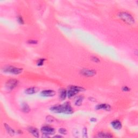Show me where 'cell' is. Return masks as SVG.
Listing matches in <instances>:
<instances>
[{
    "mask_svg": "<svg viewBox=\"0 0 138 138\" xmlns=\"http://www.w3.org/2000/svg\"><path fill=\"white\" fill-rule=\"evenodd\" d=\"M50 110L56 113H65L71 114L73 113V110L70 102H66L62 105H56L51 107Z\"/></svg>",
    "mask_w": 138,
    "mask_h": 138,
    "instance_id": "6da1fadb",
    "label": "cell"
},
{
    "mask_svg": "<svg viewBox=\"0 0 138 138\" xmlns=\"http://www.w3.org/2000/svg\"><path fill=\"white\" fill-rule=\"evenodd\" d=\"M118 17L121 20L124 22L125 23L128 25H133L136 21L133 16L127 12H121L118 14Z\"/></svg>",
    "mask_w": 138,
    "mask_h": 138,
    "instance_id": "7a4b0ae2",
    "label": "cell"
},
{
    "mask_svg": "<svg viewBox=\"0 0 138 138\" xmlns=\"http://www.w3.org/2000/svg\"><path fill=\"white\" fill-rule=\"evenodd\" d=\"M85 89L84 88L77 86H70L69 90L67 91V96L69 98H71L79 92L84 91Z\"/></svg>",
    "mask_w": 138,
    "mask_h": 138,
    "instance_id": "3957f363",
    "label": "cell"
},
{
    "mask_svg": "<svg viewBox=\"0 0 138 138\" xmlns=\"http://www.w3.org/2000/svg\"><path fill=\"white\" fill-rule=\"evenodd\" d=\"M3 71L6 73H10L13 75H20L23 72V69L22 68H19L12 66H8L5 67L3 69Z\"/></svg>",
    "mask_w": 138,
    "mask_h": 138,
    "instance_id": "277c9868",
    "label": "cell"
},
{
    "mask_svg": "<svg viewBox=\"0 0 138 138\" xmlns=\"http://www.w3.org/2000/svg\"><path fill=\"white\" fill-rule=\"evenodd\" d=\"M19 84V81L16 79H10L8 80L5 84L6 88L9 90H12L16 88Z\"/></svg>",
    "mask_w": 138,
    "mask_h": 138,
    "instance_id": "5b68a950",
    "label": "cell"
},
{
    "mask_svg": "<svg viewBox=\"0 0 138 138\" xmlns=\"http://www.w3.org/2000/svg\"><path fill=\"white\" fill-rule=\"evenodd\" d=\"M41 132L43 135L49 137L50 135H53L55 133V130L52 127L44 126L41 128Z\"/></svg>",
    "mask_w": 138,
    "mask_h": 138,
    "instance_id": "8992f818",
    "label": "cell"
},
{
    "mask_svg": "<svg viewBox=\"0 0 138 138\" xmlns=\"http://www.w3.org/2000/svg\"><path fill=\"white\" fill-rule=\"evenodd\" d=\"M80 73L82 75L86 77H91L96 75L97 72L94 70L88 69H83L81 70Z\"/></svg>",
    "mask_w": 138,
    "mask_h": 138,
    "instance_id": "52a82bcc",
    "label": "cell"
},
{
    "mask_svg": "<svg viewBox=\"0 0 138 138\" xmlns=\"http://www.w3.org/2000/svg\"><path fill=\"white\" fill-rule=\"evenodd\" d=\"M41 94L46 97H53L56 94V92L52 90H43L41 92Z\"/></svg>",
    "mask_w": 138,
    "mask_h": 138,
    "instance_id": "ba28073f",
    "label": "cell"
},
{
    "mask_svg": "<svg viewBox=\"0 0 138 138\" xmlns=\"http://www.w3.org/2000/svg\"><path fill=\"white\" fill-rule=\"evenodd\" d=\"M96 110H104L105 111H110L111 109V107L110 105L107 104H100L97 105L95 107Z\"/></svg>",
    "mask_w": 138,
    "mask_h": 138,
    "instance_id": "9c48e42d",
    "label": "cell"
},
{
    "mask_svg": "<svg viewBox=\"0 0 138 138\" xmlns=\"http://www.w3.org/2000/svg\"><path fill=\"white\" fill-rule=\"evenodd\" d=\"M28 131H29V132L31 133L34 137L36 138H38L40 137L39 131H38L37 128L34 127H29L28 128Z\"/></svg>",
    "mask_w": 138,
    "mask_h": 138,
    "instance_id": "30bf717a",
    "label": "cell"
},
{
    "mask_svg": "<svg viewBox=\"0 0 138 138\" xmlns=\"http://www.w3.org/2000/svg\"><path fill=\"white\" fill-rule=\"evenodd\" d=\"M40 90V89L38 88L37 87H32V88H28L25 90V93L29 95H31L36 93L37 92H38V91Z\"/></svg>",
    "mask_w": 138,
    "mask_h": 138,
    "instance_id": "8fae6325",
    "label": "cell"
},
{
    "mask_svg": "<svg viewBox=\"0 0 138 138\" xmlns=\"http://www.w3.org/2000/svg\"><path fill=\"white\" fill-rule=\"evenodd\" d=\"M111 126L113 127L114 129L116 130H119L122 128V124L118 120H115L111 123Z\"/></svg>",
    "mask_w": 138,
    "mask_h": 138,
    "instance_id": "7c38bea8",
    "label": "cell"
},
{
    "mask_svg": "<svg viewBox=\"0 0 138 138\" xmlns=\"http://www.w3.org/2000/svg\"><path fill=\"white\" fill-rule=\"evenodd\" d=\"M4 126L5 128L6 131L8 132V133L10 135V136H14L15 134V131L12 129V128L9 126L7 124H4Z\"/></svg>",
    "mask_w": 138,
    "mask_h": 138,
    "instance_id": "4fadbf2b",
    "label": "cell"
},
{
    "mask_svg": "<svg viewBox=\"0 0 138 138\" xmlns=\"http://www.w3.org/2000/svg\"><path fill=\"white\" fill-rule=\"evenodd\" d=\"M98 138H112L113 137V135L109 133H106L104 132H100L97 134V136Z\"/></svg>",
    "mask_w": 138,
    "mask_h": 138,
    "instance_id": "5bb4252c",
    "label": "cell"
},
{
    "mask_svg": "<svg viewBox=\"0 0 138 138\" xmlns=\"http://www.w3.org/2000/svg\"><path fill=\"white\" fill-rule=\"evenodd\" d=\"M84 97L83 95H80L76 98L75 101V105L76 106H81L82 104L83 101H84Z\"/></svg>",
    "mask_w": 138,
    "mask_h": 138,
    "instance_id": "9a60e30c",
    "label": "cell"
},
{
    "mask_svg": "<svg viewBox=\"0 0 138 138\" xmlns=\"http://www.w3.org/2000/svg\"><path fill=\"white\" fill-rule=\"evenodd\" d=\"M67 97V91L65 89H61L59 93V97L61 100H64Z\"/></svg>",
    "mask_w": 138,
    "mask_h": 138,
    "instance_id": "2e32d148",
    "label": "cell"
},
{
    "mask_svg": "<svg viewBox=\"0 0 138 138\" xmlns=\"http://www.w3.org/2000/svg\"><path fill=\"white\" fill-rule=\"evenodd\" d=\"M22 111L24 113H28L30 111V108L27 103H23L22 106Z\"/></svg>",
    "mask_w": 138,
    "mask_h": 138,
    "instance_id": "e0dca14e",
    "label": "cell"
},
{
    "mask_svg": "<svg viewBox=\"0 0 138 138\" xmlns=\"http://www.w3.org/2000/svg\"><path fill=\"white\" fill-rule=\"evenodd\" d=\"M46 59L44 58H41V59H38L37 62V65L39 66L43 65V64L45 62V61H46Z\"/></svg>",
    "mask_w": 138,
    "mask_h": 138,
    "instance_id": "ac0fdd59",
    "label": "cell"
},
{
    "mask_svg": "<svg viewBox=\"0 0 138 138\" xmlns=\"http://www.w3.org/2000/svg\"><path fill=\"white\" fill-rule=\"evenodd\" d=\"M17 20L18 23L21 24H23L24 23V21L23 18L21 16H17Z\"/></svg>",
    "mask_w": 138,
    "mask_h": 138,
    "instance_id": "d6986e66",
    "label": "cell"
},
{
    "mask_svg": "<svg viewBox=\"0 0 138 138\" xmlns=\"http://www.w3.org/2000/svg\"><path fill=\"white\" fill-rule=\"evenodd\" d=\"M83 138H88V130L87 128L86 127H84V129L83 130Z\"/></svg>",
    "mask_w": 138,
    "mask_h": 138,
    "instance_id": "ffe728a7",
    "label": "cell"
},
{
    "mask_svg": "<svg viewBox=\"0 0 138 138\" xmlns=\"http://www.w3.org/2000/svg\"><path fill=\"white\" fill-rule=\"evenodd\" d=\"M46 120L47 122H49V123H52V122L54 121V118L53 117L49 115V116H47L46 117Z\"/></svg>",
    "mask_w": 138,
    "mask_h": 138,
    "instance_id": "44dd1931",
    "label": "cell"
},
{
    "mask_svg": "<svg viewBox=\"0 0 138 138\" xmlns=\"http://www.w3.org/2000/svg\"><path fill=\"white\" fill-rule=\"evenodd\" d=\"M59 132L62 134H66L67 133V131H66V129H65V128H61L59 130Z\"/></svg>",
    "mask_w": 138,
    "mask_h": 138,
    "instance_id": "7402d4cb",
    "label": "cell"
},
{
    "mask_svg": "<svg viewBox=\"0 0 138 138\" xmlns=\"http://www.w3.org/2000/svg\"><path fill=\"white\" fill-rule=\"evenodd\" d=\"M38 42L36 40H30L28 41V43L30 44H37Z\"/></svg>",
    "mask_w": 138,
    "mask_h": 138,
    "instance_id": "603a6c76",
    "label": "cell"
},
{
    "mask_svg": "<svg viewBox=\"0 0 138 138\" xmlns=\"http://www.w3.org/2000/svg\"><path fill=\"white\" fill-rule=\"evenodd\" d=\"M122 90L124 92H128L131 90L130 88H129L127 86H123V88H122Z\"/></svg>",
    "mask_w": 138,
    "mask_h": 138,
    "instance_id": "cb8c5ba5",
    "label": "cell"
},
{
    "mask_svg": "<svg viewBox=\"0 0 138 138\" xmlns=\"http://www.w3.org/2000/svg\"><path fill=\"white\" fill-rule=\"evenodd\" d=\"M92 60L95 63H98L100 62V59H99L97 57H95V56H93L92 57Z\"/></svg>",
    "mask_w": 138,
    "mask_h": 138,
    "instance_id": "d4e9b609",
    "label": "cell"
},
{
    "mask_svg": "<svg viewBox=\"0 0 138 138\" xmlns=\"http://www.w3.org/2000/svg\"><path fill=\"white\" fill-rule=\"evenodd\" d=\"M91 121H93V122H94V121H97V119H95V118H91Z\"/></svg>",
    "mask_w": 138,
    "mask_h": 138,
    "instance_id": "484cf974",
    "label": "cell"
},
{
    "mask_svg": "<svg viewBox=\"0 0 138 138\" xmlns=\"http://www.w3.org/2000/svg\"><path fill=\"white\" fill-rule=\"evenodd\" d=\"M54 138H57V137H58V138H62L63 137L61 136H54Z\"/></svg>",
    "mask_w": 138,
    "mask_h": 138,
    "instance_id": "4316f807",
    "label": "cell"
}]
</instances>
